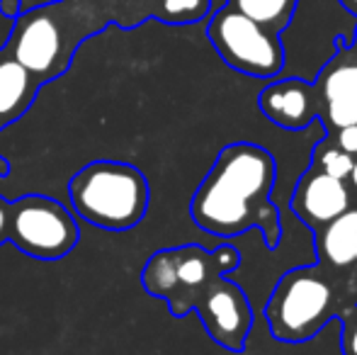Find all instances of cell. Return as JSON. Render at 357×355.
<instances>
[{
  "instance_id": "8",
  "label": "cell",
  "mask_w": 357,
  "mask_h": 355,
  "mask_svg": "<svg viewBox=\"0 0 357 355\" xmlns=\"http://www.w3.org/2000/svg\"><path fill=\"white\" fill-rule=\"evenodd\" d=\"M192 309L199 314L214 343L231 353L243 351L253 328V307L248 294L234 280H226V275L212 280L195 299Z\"/></svg>"
},
{
  "instance_id": "18",
  "label": "cell",
  "mask_w": 357,
  "mask_h": 355,
  "mask_svg": "<svg viewBox=\"0 0 357 355\" xmlns=\"http://www.w3.org/2000/svg\"><path fill=\"white\" fill-rule=\"evenodd\" d=\"M335 146L343 149L350 156H357V124L353 127H343L335 132Z\"/></svg>"
},
{
  "instance_id": "13",
  "label": "cell",
  "mask_w": 357,
  "mask_h": 355,
  "mask_svg": "<svg viewBox=\"0 0 357 355\" xmlns=\"http://www.w3.org/2000/svg\"><path fill=\"white\" fill-rule=\"evenodd\" d=\"M314 93L319 100V112L326 103L338 98H357V56L350 47L338 42L335 56L321 68L314 83Z\"/></svg>"
},
{
  "instance_id": "14",
  "label": "cell",
  "mask_w": 357,
  "mask_h": 355,
  "mask_svg": "<svg viewBox=\"0 0 357 355\" xmlns=\"http://www.w3.org/2000/svg\"><path fill=\"white\" fill-rule=\"evenodd\" d=\"M234 10L258 22L260 27L275 34H282L291 24L299 0H226Z\"/></svg>"
},
{
  "instance_id": "22",
  "label": "cell",
  "mask_w": 357,
  "mask_h": 355,
  "mask_svg": "<svg viewBox=\"0 0 357 355\" xmlns=\"http://www.w3.org/2000/svg\"><path fill=\"white\" fill-rule=\"evenodd\" d=\"M350 183H353V188L357 190V158H355V166H353V173H350Z\"/></svg>"
},
{
  "instance_id": "10",
  "label": "cell",
  "mask_w": 357,
  "mask_h": 355,
  "mask_svg": "<svg viewBox=\"0 0 357 355\" xmlns=\"http://www.w3.org/2000/svg\"><path fill=\"white\" fill-rule=\"evenodd\" d=\"M258 107L270 122L289 132L306 129L319 117L314 86L301 78H282L265 86L258 95Z\"/></svg>"
},
{
  "instance_id": "16",
  "label": "cell",
  "mask_w": 357,
  "mask_h": 355,
  "mask_svg": "<svg viewBox=\"0 0 357 355\" xmlns=\"http://www.w3.org/2000/svg\"><path fill=\"white\" fill-rule=\"evenodd\" d=\"M321 122L326 124L328 132H338L343 127H353L357 124V98H338L331 100L321 107L319 112Z\"/></svg>"
},
{
  "instance_id": "4",
  "label": "cell",
  "mask_w": 357,
  "mask_h": 355,
  "mask_svg": "<svg viewBox=\"0 0 357 355\" xmlns=\"http://www.w3.org/2000/svg\"><path fill=\"white\" fill-rule=\"evenodd\" d=\"M333 268L309 266L294 268L278 280L268 304L270 333L280 343H306L316 338V333L333 322L345 307L343 287L333 280Z\"/></svg>"
},
{
  "instance_id": "15",
  "label": "cell",
  "mask_w": 357,
  "mask_h": 355,
  "mask_svg": "<svg viewBox=\"0 0 357 355\" xmlns=\"http://www.w3.org/2000/svg\"><path fill=\"white\" fill-rule=\"evenodd\" d=\"M311 163H314V168H319L321 173H326V176H331L335 180H348L355 166V156L345 153L343 149H338L333 142H328V139H321L314 146Z\"/></svg>"
},
{
  "instance_id": "9",
  "label": "cell",
  "mask_w": 357,
  "mask_h": 355,
  "mask_svg": "<svg viewBox=\"0 0 357 355\" xmlns=\"http://www.w3.org/2000/svg\"><path fill=\"white\" fill-rule=\"evenodd\" d=\"M350 207V190L345 180H335L311 166L291 192V212L309 229L319 232Z\"/></svg>"
},
{
  "instance_id": "20",
  "label": "cell",
  "mask_w": 357,
  "mask_h": 355,
  "mask_svg": "<svg viewBox=\"0 0 357 355\" xmlns=\"http://www.w3.org/2000/svg\"><path fill=\"white\" fill-rule=\"evenodd\" d=\"M8 239V202L0 199V243Z\"/></svg>"
},
{
  "instance_id": "3",
  "label": "cell",
  "mask_w": 357,
  "mask_h": 355,
  "mask_svg": "<svg viewBox=\"0 0 357 355\" xmlns=\"http://www.w3.org/2000/svg\"><path fill=\"white\" fill-rule=\"evenodd\" d=\"M71 207L80 219L107 232H129L144 222L151 202L149 180L124 161H93L68 183Z\"/></svg>"
},
{
  "instance_id": "1",
  "label": "cell",
  "mask_w": 357,
  "mask_h": 355,
  "mask_svg": "<svg viewBox=\"0 0 357 355\" xmlns=\"http://www.w3.org/2000/svg\"><path fill=\"white\" fill-rule=\"evenodd\" d=\"M212 13V0H52L13 20L8 49L39 83L63 76L80 42L109 24L134 29L146 20L195 24Z\"/></svg>"
},
{
  "instance_id": "23",
  "label": "cell",
  "mask_w": 357,
  "mask_h": 355,
  "mask_svg": "<svg viewBox=\"0 0 357 355\" xmlns=\"http://www.w3.org/2000/svg\"><path fill=\"white\" fill-rule=\"evenodd\" d=\"M350 49H353V52H355V56H357V32H355V44H353V47H350Z\"/></svg>"
},
{
  "instance_id": "17",
  "label": "cell",
  "mask_w": 357,
  "mask_h": 355,
  "mask_svg": "<svg viewBox=\"0 0 357 355\" xmlns=\"http://www.w3.org/2000/svg\"><path fill=\"white\" fill-rule=\"evenodd\" d=\"M335 319L340 322V351L343 355H357V302L345 304Z\"/></svg>"
},
{
  "instance_id": "2",
  "label": "cell",
  "mask_w": 357,
  "mask_h": 355,
  "mask_svg": "<svg viewBox=\"0 0 357 355\" xmlns=\"http://www.w3.org/2000/svg\"><path fill=\"white\" fill-rule=\"evenodd\" d=\"M278 163L268 149L250 142L229 144L195 190L190 217L202 232L231 239L258 229L268 248H278L282 224L270 195Z\"/></svg>"
},
{
  "instance_id": "19",
  "label": "cell",
  "mask_w": 357,
  "mask_h": 355,
  "mask_svg": "<svg viewBox=\"0 0 357 355\" xmlns=\"http://www.w3.org/2000/svg\"><path fill=\"white\" fill-rule=\"evenodd\" d=\"M22 13V0H0V15L15 20Z\"/></svg>"
},
{
  "instance_id": "7",
  "label": "cell",
  "mask_w": 357,
  "mask_h": 355,
  "mask_svg": "<svg viewBox=\"0 0 357 355\" xmlns=\"http://www.w3.org/2000/svg\"><path fill=\"white\" fill-rule=\"evenodd\" d=\"M8 241L37 261H61L78 243V224L61 202L27 195L8 202Z\"/></svg>"
},
{
  "instance_id": "5",
  "label": "cell",
  "mask_w": 357,
  "mask_h": 355,
  "mask_svg": "<svg viewBox=\"0 0 357 355\" xmlns=\"http://www.w3.org/2000/svg\"><path fill=\"white\" fill-rule=\"evenodd\" d=\"M241 263L236 246H219L214 251L199 246L163 248L144 266L142 285L149 294L168 302L175 317L192 312L195 299L212 280L229 275Z\"/></svg>"
},
{
  "instance_id": "21",
  "label": "cell",
  "mask_w": 357,
  "mask_h": 355,
  "mask_svg": "<svg viewBox=\"0 0 357 355\" xmlns=\"http://www.w3.org/2000/svg\"><path fill=\"white\" fill-rule=\"evenodd\" d=\"M338 3L343 5L345 10H350V13H353L355 17H357V0H338Z\"/></svg>"
},
{
  "instance_id": "12",
  "label": "cell",
  "mask_w": 357,
  "mask_h": 355,
  "mask_svg": "<svg viewBox=\"0 0 357 355\" xmlns=\"http://www.w3.org/2000/svg\"><path fill=\"white\" fill-rule=\"evenodd\" d=\"M314 234L319 263L333 270L357 266V207H348Z\"/></svg>"
},
{
  "instance_id": "11",
  "label": "cell",
  "mask_w": 357,
  "mask_h": 355,
  "mask_svg": "<svg viewBox=\"0 0 357 355\" xmlns=\"http://www.w3.org/2000/svg\"><path fill=\"white\" fill-rule=\"evenodd\" d=\"M39 88L42 83L8 49L0 47V132L32 107Z\"/></svg>"
},
{
  "instance_id": "6",
  "label": "cell",
  "mask_w": 357,
  "mask_h": 355,
  "mask_svg": "<svg viewBox=\"0 0 357 355\" xmlns=\"http://www.w3.org/2000/svg\"><path fill=\"white\" fill-rule=\"evenodd\" d=\"M207 37L221 61L243 76L275 78L282 73L287 54L280 34L260 27L231 5H221L209 17Z\"/></svg>"
}]
</instances>
